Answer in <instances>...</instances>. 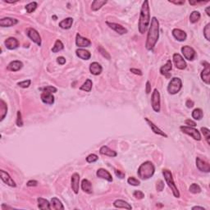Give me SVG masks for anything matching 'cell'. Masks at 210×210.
I'll list each match as a JSON object with an SVG mask.
<instances>
[{"mask_svg": "<svg viewBox=\"0 0 210 210\" xmlns=\"http://www.w3.org/2000/svg\"><path fill=\"white\" fill-rule=\"evenodd\" d=\"M51 204V208H53V209H64V207L62 205V202L58 199H57V198H53L51 200V204Z\"/></svg>", "mask_w": 210, "mask_h": 210, "instance_id": "obj_33", "label": "cell"}, {"mask_svg": "<svg viewBox=\"0 0 210 210\" xmlns=\"http://www.w3.org/2000/svg\"><path fill=\"white\" fill-rule=\"evenodd\" d=\"M196 166L198 169L204 172H210V165L208 163L205 161H203L200 158L196 159Z\"/></svg>", "mask_w": 210, "mask_h": 210, "instance_id": "obj_13", "label": "cell"}, {"mask_svg": "<svg viewBox=\"0 0 210 210\" xmlns=\"http://www.w3.org/2000/svg\"><path fill=\"white\" fill-rule=\"evenodd\" d=\"M134 197H136V199H138V200H142L144 198V194L143 193L142 191H136L133 193Z\"/></svg>", "mask_w": 210, "mask_h": 210, "instance_id": "obj_46", "label": "cell"}, {"mask_svg": "<svg viewBox=\"0 0 210 210\" xmlns=\"http://www.w3.org/2000/svg\"><path fill=\"white\" fill-rule=\"evenodd\" d=\"M30 82H31L30 80H26V81H21V82L18 83V85H19L20 87H21V88H28L29 86H30Z\"/></svg>", "mask_w": 210, "mask_h": 210, "instance_id": "obj_48", "label": "cell"}, {"mask_svg": "<svg viewBox=\"0 0 210 210\" xmlns=\"http://www.w3.org/2000/svg\"><path fill=\"white\" fill-rule=\"evenodd\" d=\"M8 113V106L3 100H0V121H3Z\"/></svg>", "mask_w": 210, "mask_h": 210, "instance_id": "obj_31", "label": "cell"}, {"mask_svg": "<svg viewBox=\"0 0 210 210\" xmlns=\"http://www.w3.org/2000/svg\"><path fill=\"white\" fill-rule=\"evenodd\" d=\"M63 48L64 45L62 43V41L59 40H57L55 44H54V46H53V49H52V52H53V53H57V52L62 50Z\"/></svg>", "mask_w": 210, "mask_h": 210, "instance_id": "obj_36", "label": "cell"}, {"mask_svg": "<svg viewBox=\"0 0 210 210\" xmlns=\"http://www.w3.org/2000/svg\"><path fill=\"white\" fill-rule=\"evenodd\" d=\"M107 3V1L105 0H95L92 3L91 5V8L93 11H98L99 9H100L102 8L104 5H105Z\"/></svg>", "mask_w": 210, "mask_h": 210, "instance_id": "obj_34", "label": "cell"}, {"mask_svg": "<svg viewBox=\"0 0 210 210\" xmlns=\"http://www.w3.org/2000/svg\"><path fill=\"white\" fill-rule=\"evenodd\" d=\"M151 104H152V108L153 110L156 113H159L160 111V94L157 89H155L152 94Z\"/></svg>", "mask_w": 210, "mask_h": 210, "instance_id": "obj_7", "label": "cell"}, {"mask_svg": "<svg viewBox=\"0 0 210 210\" xmlns=\"http://www.w3.org/2000/svg\"><path fill=\"white\" fill-rule=\"evenodd\" d=\"M114 207L117 208H126V209H132V207L128 204L127 202L121 200H117L113 203Z\"/></svg>", "mask_w": 210, "mask_h": 210, "instance_id": "obj_29", "label": "cell"}, {"mask_svg": "<svg viewBox=\"0 0 210 210\" xmlns=\"http://www.w3.org/2000/svg\"><path fill=\"white\" fill-rule=\"evenodd\" d=\"M186 105L187 108H192V107L194 106V102H193V101H192V100H188L186 101Z\"/></svg>", "mask_w": 210, "mask_h": 210, "instance_id": "obj_56", "label": "cell"}, {"mask_svg": "<svg viewBox=\"0 0 210 210\" xmlns=\"http://www.w3.org/2000/svg\"><path fill=\"white\" fill-rule=\"evenodd\" d=\"M128 184L132 185V186H138L140 185V181L139 180H137L136 178L132 176V177H129L127 180Z\"/></svg>", "mask_w": 210, "mask_h": 210, "instance_id": "obj_42", "label": "cell"}, {"mask_svg": "<svg viewBox=\"0 0 210 210\" xmlns=\"http://www.w3.org/2000/svg\"><path fill=\"white\" fill-rule=\"evenodd\" d=\"M38 207L40 209H51V204H49V202L47 200H45V199H43V198H38Z\"/></svg>", "mask_w": 210, "mask_h": 210, "instance_id": "obj_28", "label": "cell"}, {"mask_svg": "<svg viewBox=\"0 0 210 210\" xmlns=\"http://www.w3.org/2000/svg\"><path fill=\"white\" fill-rule=\"evenodd\" d=\"M170 2L175 3V4H183V3H185V1H180V2H179V1H170Z\"/></svg>", "mask_w": 210, "mask_h": 210, "instance_id": "obj_58", "label": "cell"}, {"mask_svg": "<svg viewBox=\"0 0 210 210\" xmlns=\"http://www.w3.org/2000/svg\"><path fill=\"white\" fill-rule=\"evenodd\" d=\"M98 49H99V51L100 52V53H101V54H102L104 57H106L107 59H110V55L108 54V52H107L106 50L103 48V47L100 46L99 48H98Z\"/></svg>", "mask_w": 210, "mask_h": 210, "instance_id": "obj_45", "label": "cell"}, {"mask_svg": "<svg viewBox=\"0 0 210 210\" xmlns=\"http://www.w3.org/2000/svg\"><path fill=\"white\" fill-rule=\"evenodd\" d=\"M145 90H146L147 94H149L151 92V85L149 81H147L146 82V89Z\"/></svg>", "mask_w": 210, "mask_h": 210, "instance_id": "obj_57", "label": "cell"}, {"mask_svg": "<svg viewBox=\"0 0 210 210\" xmlns=\"http://www.w3.org/2000/svg\"><path fill=\"white\" fill-rule=\"evenodd\" d=\"M26 35L33 42L35 43L36 45H38L39 46H40L41 37L37 30L33 29V28H28L27 30H26Z\"/></svg>", "mask_w": 210, "mask_h": 210, "instance_id": "obj_8", "label": "cell"}, {"mask_svg": "<svg viewBox=\"0 0 210 210\" xmlns=\"http://www.w3.org/2000/svg\"><path fill=\"white\" fill-rule=\"evenodd\" d=\"M76 45L78 47H89L91 45V42L88 39L84 38L81 35L77 34L76 38Z\"/></svg>", "mask_w": 210, "mask_h": 210, "instance_id": "obj_17", "label": "cell"}, {"mask_svg": "<svg viewBox=\"0 0 210 210\" xmlns=\"http://www.w3.org/2000/svg\"><path fill=\"white\" fill-rule=\"evenodd\" d=\"M81 189L83 191H85V193H92V185L90 181L87 179H84L81 182Z\"/></svg>", "mask_w": 210, "mask_h": 210, "instance_id": "obj_30", "label": "cell"}, {"mask_svg": "<svg viewBox=\"0 0 210 210\" xmlns=\"http://www.w3.org/2000/svg\"><path fill=\"white\" fill-rule=\"evenodd\" d=\"M103 68L101 67L100 63H98L96 62H93V63L90 64V66H89V71H90V73L94 76H98V75H100L101 72H102Z\"/></svg>", "mask_w": 210, "mask_h": 210, "instance_id": "obj_23", "label": "cell"}, {"mask_svg": "<svg viewBox=\"0 0 210 210\" xmlns=\"http://www.w3.org/2000/svg\"><path fill=\"white\" fill-rule=\"evenodd\" d=\"M23 66V64L21 62V61H13L11 62L10 63L8 64V70L11 71V72H17V71H19L20 69H21Z\"/></svg>", "mask_w": 210, "mask_h": 210, "instance_id": "obj_24", "label": "cell"}, {"mask_svg": "<svg viewBox=\"0 0 210 210\" xmlns=\"http://www.w3.org/2000/svg\"><path fill=\"white\" fill-rule=\"evenodd\" d=\"M192 209H201V210H204L205 208H203V207H199V206H195L192 208Z\"/></svg>", "mask_w": 210, "mask_h": 210, "instance_id": "obj_59", "label": "cell"}, {"mask_svg": "<svg viewBox=\"0 0 210 210\" xmlns=\"http://www.w3.org/2000/svg\"><path fill=\"white\" fill-rule=\"evenodd\" d=\"M17 124L18 127H22L23 122H22V119H21V113L20 111L17 112Z\"/></svg>", "mask_w": 210, "mask_h": 210, "instance_id": "obj_50", "label": "cell"}, {"mask_svg": "<svg viewBox=\"0 0 210 210\" xmlns=\"http://www.w3.org/2000/svg\"><path fill=\"white\" fill-rule=\"evenodd\" d=\"M181 87H182L181 80L178 77H174L171 80V81L168 84V91L171 94H176L180 91Z\"/></svg>", "mask_w": 210, "mask_h": 210, "instance_id": "obj_5", "label": "cell"}, {"mask_svg": "<svg viewBox=\"0 0 210 210\" xmlns=\"http://www.w3.org/2000/svg\"><path fill=\"white\" fill-rule=\"evenodd\" d=\"M76 53H77V57H79L83 60H89L90 57H91V54H90L89 51L83 49H77V51H76Z\"/></svg>", "mask_w": 210, "mask_h": 210, "instance_id": "obj_26", "label": "cell"}, {"mask_svg": "<svg viewBox=\"0 0 210 210\" xmlns=\"http://www.w3.org/2000/svg\"><path fill=\"white\" fill-rule=\"evenodd\" d=\"M36 8H37V3H36L35 2L30 3L29 4H27L26 6V11H27L28 13H33V12L36 9Z\"/></svg>", "mask_w": 210, "mask_h": 210, "instance_id": "obj_40", "label": "cell"}, {"mask_svg": "<svg viewBox=\"0 0 210 210\" xmlns=\"http://www.w3.org/2000/svg\"><path fill=\"white\" fill-rule=\"evenodd\" d=\"M4 44L7 49H11V50L17 49V47L19 46V42H18V40H17V39L13 38V37H10V38L7 39L6 40H5Z\"/></svg>", "mask_w": 210, "mask_h": 210, "instance_id": "obj_20", "label": "cell"}, {"mask_svg": "<svg viewBox=\"0 0 210 210\" xmlns=\"http://www.w3.org/2000/svg\"><path fill=\"white\" fill-rule=\"evenodd\" d=\"M41 100L43 101V103L49 104V105H51V104H53L54 103V97H53L52 93L43 91L42 94H41Z\"/></svg>", "mask_w": 210, "mask_h": 210, "instance_id": "obj_19", "label": "cell"}, {"mask_svg": "<svg viewBox=\"0 0 210 210\" xmlns=\"http://www.w3.org/2000/svg\"><path fill=\"white\" fill-rule=\"evenodd\" d=\"M204 116L203 111L200 108H195V110L192 112V117L195 120H201V118Z\"/></svg>", "mask_w": 210, "mask_h": 210, "instance_id": "obj_37", "label": "cell"}, {"mask_svg": "<svg viewBox=\"0 0 210 210\" xmlns=\"http://www.w3.org/2000/svg\"><path fill=\"white\" fill-rule=\"evenodd\" d=\"M0 175H1V179H2V180L5 184H7L8 186H9L11 187H16L15 181L9 176L8 172L3 171V170H1L0 171Z\"/></svg>", "mask_w": 210, "mask_h": 210, "instance_id": "obj_12", "label": "cell"}, {"mask_svg": "<svg viewBox=\"0 0 210 210\" xmlns=\"http://www.w3.org/2000/svg\"><path fill=\"white\" fill-rule=\"evenodd\" d=\"M28 186H36L37 185H38V182L36 181V180H29L27 182V184H26Z\"/></svg>", "mask_w": 210, "mask_h": 210, "instance_id": "obj_55", "label": "cell"}, {"mask_svg": "<svg viewBox=\"0 0 210 210\" xmlns=\"http://www.w3.org/2000/svg\"><path fill=\"white\" fill-rule=\"evenodd\" d=\"M72 23H73V19L71 18V17H68L66 19L62 20L59 23V26L62 29H64V30H67V29H70L72 26Z\"/></svg>", "mask_w": 210, "mask_h": 210, "instance_id": "obj_32", "label": "cell"}, {"mask_svg": "<svg viewBox=\"0 0 210 210\" xmlns=\"http://www.w3.org/2000/svg\"><path fill=\"white\" fill-rule=\"evenodd\" d=\"M130 71L132 72H133L134 74L136 75H139V76H141V75H142V72L140 70H138V69H136V68H132Z\"/></svg>", "mask_w": 210, "mask_h": 210, "instance_id": "obj_54", "label": "cell"}, {"mask_svg": "<svg viewBox=\"0 0 210 210\" xmlns=\"http://www.w3.org/2000/svg\"><path fill=\"white\" fill-rule=\"evenodd\" d=\"M115 174H116V176H118L119 178H124V176H125V174L123 173V172H121V171H119V170H115Z\"/></svg>", "mask_w": 210, "mask_h": 210, "instance_id": "obj_52", "label": "cell"}, {"mask_svg": "<svg viewBox=\"0 0 210 210\" xmlns=\"http://www.w3.org/2000/svg\"><path fill=\"white\" fill-rule=\"evenodd\" d=\"M40 90H42V91H46V92H49V93H56L57 92V89L55 87H53V86H46V87L44 88H40Z\"/></svg>", "mask_w": 210, "mask_h": 210, "instance_id": "obj_44", "label": "cell"}, {"mask_svg": "<svg viewBox=\"0 0 210 210\" xmlns=\"http://www.w3.org/2000/svg\"><path fill=\"white\" fill-rule=\"evenodd\" d=\"M206 13H207V15L210 16V13H209V7H208L207 8H206Z\"/></svg>", "mask_w": 210, "mask_h": 210, "instance_id": "obj_60", "label": "cell"}, {"mask_svg": "<svg viewBox=\"0 0 210 210\" xmlns=\"http://www.w3.org/2000/svg\"><path fill=\"white\" fill-rule=\"evenodd\" d=\"M204 35L207 40H210V24H207L204 29Z\"/></svg>", "mask_w": 210, "mask_h": 210, "instance_id": "obj_43", "label": "cell"}, {"mask_svg": "<svg viewBox=\"0 0 210 210\" xmlns=\"http://www.w3.org/2000/svg\"><path fill=\"white\" fill-rule=\"evenodd\" d=\"M92 85H93V83H92L91 80L87 79V80L85 81V82L82 85H81L80 89H81V90H84V91H85V92H89L92 89Z\"/></svg>", "mask_w": 210, "mask_h": 210, "instance_id": "obj_35", "label": "cell"}, {"mask_svg": "<svg viewBox=\"0 0 210 210\" xmlns=\"http://www.w3.org/2000/svg\"><path fill=\"white\" fill-rule=\"evenodd\" d=\"M163 174L164 176V178L166 180V182L168 185V186L171 189V191H172V194L174 195L176 198L180 197V193H179V191L176 187V184L174 182V180H173V177H172V174L171 171L168 169H164L163 170Z\"/></svg>", "mask_w": 210, "mask_h": 210, "instance_id": "obj_4", "label": "cell"}, {"mask_svg": "<svg viewBox=\"0 0 210 210\" xmlns=\"http://www.w3.org/2000/svg\"><path fill=\"white\" fill-rule=\"evenodd\" d=\"M189 190L191 193H193V194H198V193H200V191H201V188L200 187V186L197 184H195V183L191 185V186H190Z\"/></svg>", "mask_w": 210, "mask_h": 210, "instance_id": "obj_39", "label": "cell"}, {"mask_svg": "<svg viewBox=\"0 0 210 210\" xmlns=\"http://www.w3.org/2000/svg\"><path fill=\"white\" fill-rule=\"evenodd\" d=\"M173 62H174L175 66H176L177 69L184 70V69L186 68V62L184 58L179 53H174L173 54Z\"/></svg>", "mask_w": 210, "mask_h": 210, "instance_id": "obj_9", "label": "cell"}, {"mask_svg": "<svg viewBox=\"0 0 210 210\" xmlns=\"http://www.w3.org/2000/svg\"><path fill=\"white\" fill-rule=\"evenodd\" d=\"M180 129L181 130V132L185 134H187L191 136V137H193L195 140H201V135H200V132L197 129H195L194 127H180Z\"/></svg>", "mask_w": 210, "mask_h": 210, "instance_id": "obj_6", "label": "cell"}, {"mask_svg": "<svg viewBox=\"0 0 210 210\" xmlns=\"http://www.w3.org/2000/svg\"><path fill=\"white\" fill-rule=\"evenodd\" d=\"M71 182H72V191H74L75 194H78L79 186H80V176H79L78 173H74L72 175Z\"/></svg>", "mask_w": 210, "mask_h": 210, "instance_id": "obj_14", "label": "cell"}, {"mask_svg": "<svg viewBox=\"0 0 210 210\" xmlns=\"http://www.w3.org/2000/svg\"><path fill=\"white\" fill-rule=\"evenodd\" d=\"M107 25H108L111 29H113V30H114L117 33H118L119 35H124L127 33V30L125 27H123V26H121V25H120V24L111 23V22L107 21Z\"/></svg>", "mask_w": 210, "mask_h": 210, "instance_id": "obj_16", "label": "cell"}, {"mask_svg": "<svg viewBox=\"0 0 210 210\" xmlns=\"http://www.w3.org/2000/svg\"><path fill=\"white\" fill-rule=\"evenodd\" d=\"M200 19V13L197 11H194L192 12L190 16V21H191V23H195V22H197Z\"/></svg>", "mask_w": 210, "mask_h": 210, "instance_id": "obj_38", "label": "cell"}, {"mask_svg": "<svg viewBox=\"0 0 210 210\" xmlns=\"http://www.w3.org/2000/svg\"><path fill=\"white\" fill-rule=\"evenodd\" d=\"M57 63L60 64V65H63V64H65V62H66V59H65L63 57H57Z\"/></svg>", "mask_w": 210, "mask_h": 210, "instance_id": "obj_53", "label": "cell"}, {"mask_svg": "<svg viewBox=\"0 0 210 210\" xmlns=\"http://www.w3.org/2000/svg\"><path fill=\"white\" fill-rule=\"evenodd\" d=\"M159 38V22L156 17H153L151 20V26L149 27L145 48L148 50H152Z\"/></svg>", "mask_w": 210, "mask_h": 210, "instance_id": "obj_1", "label": "cell"}, {"mask_svg": "<svg viewBox=\"0 0 210 210\" xmlns=\"http://www.w3.org/2000/svg\"><path fill=\"white\" fill-rule=\"evenodd\" d=\"M100 153L103 155H106L109 157H116L117 153L113 149H109L108 146H102L100 149Z\"/></svg>", "mask_w": 210, "mask_h": 210, "instance_id": "obj_27", "label": "cell"}, {"mask_svg": "<svg viewBox=\"0 0 210 210\" xmlns=\"http://www.w3.org/2000/svg\"><path fill=\"white\" fill-rule=\"evenodd\" d=\"M150 22V12H149V1L143 3L140 10V20H139V31L140 34H144Z\"/></svg>", "mask_w": 210, "mask_h": 210, "instance_id": "obj_2", "label": "cell"}, {"mask_svg": "<svg viewBox=\"0 0 210 210\" xmlns=\"http://www.w3.org/2000/svg\"><path fill=\"white\" fill-rule=\"evenodd\" d=\"M203 64H204V69L201 72V79L202 81H204V83H206L207 85H209L210 83V65L208 62H203Z\"/></svg>", "mask_w": 210, "mask_h": 210, "instance_id": "obj_11", "label": "cell"}, {"mask_svg": "<svg viewBox=\"0 0 210 210\" xmlns=\"http://www.w3.org/2000/svg\"><path fill=\"white\" fill-rule=\"evenodd\" d=\"M181 52H182L183 55L186 59L192 61L195 57V51L193 48L190 46H183L181 48Z\"/></svg>", "mask_w": 210, "mask_h": 210, "instance_id": "obj_10", "label": "cell"}, {"mask_svg": "<svg viewBox=\"0 0 210 210\" xmlns=\"http://www.w3.org/2000/svg\"><path fill=\"white\" fill-rule=\"evenodd\" d=\"M201 132H202V133H203V135H204V137H205L208 144H210V131L206 127H202Z\"/></svg>", "mask_w": 210, "mask_h": 210, "instance_id": "obj_41", "label": "cell"}, {"mask_svg": "<svg viewBox=\"0 0 210 210\" xmlns=\"http://www.w3.org/2000/svg\"><path fill=\"white\" fill-rule=\"evenodd\" d=\"M145 121H147V123L149 124V126L150 127V128L152 129V131H153V132H154L155 134H157V135H159V136H164V137H168V135L166 133H164V132H163L162 130L159 129V127H158L157 126H155V124H153V122H152V121H150V120H149V119L147 118V117H145Z\"/></svg>", "mask_w": 210, "mask_h": 210, "instance_id": "obj_22", "label": "cell"}, {"mask_svg": "<svg viewBox=\"0 0 210 210\" xmlns=\"http://www.w3.org/2000/svg\"><path fill=\"white\" fill-rule=\"evenodd\" d=\"M185 123H186V125L189 126V127H196V123H195L194 121H192V120H191V119H187V120H186Z\"/></svg>", "mask_w": 210, "mask_h": 210, "instance_id": "obj_51", "label": "cell"}, {"mask_svg": "<svg viewBox=\"0 0 210 210\" xmlns=\"http://www.w3.org/2000/svg\"><path fill=\"white\" fill-rule=\"evenodd\" d=\"M98 156L95 154H89L87 158H86V161L88 163H94L98 160Z\"/></svg>", "mask_w": 210, "mask_h": 210, "instance_id": "obj_47", "label": "cell"}, {"mask_svg": "<svg viewBox=\"0 0 210 210\" xmlns=\"http://www.w3.org/2000/svg\"><path fill=\"white\" fill-rule=\"evenodd\" d=\"M18 23V21L14 18L11 17H5L0 20V26L2 27H10V26H15Z\"/></svg>", "mask_w": 210, "mask_h": 210, "instance_id": "obj_15", "label": "cell"}, {"mask_svg": "<svg viewBox=\"0 0 210 210\" xmlns=\"http://www.w3.org/2000/svg\"><path fill=\"white\" fill-rule=\"evenodd\" d=\"M172 35L174 36V38L178 41H185L187 38L186 33L180 29H174L172 30Z\"/></svg>", "mask_w": 210, "mask_h": 210, "instance_id": "obj_21", "label": "cell"}, {"mask_svg": "<svg viewBox=\"0 0 210 210\" xmlns=\"http://www.w3.org/2000/svg\"><path fill=\"white\" fill-rule=\"evenodd\" d=\"M172 62H171V60H168V61L167 62V63L160 68V72H161L162 75H164V76H166L167 77H170L169 72L170 71L172 70Z\"/></svg>", "mask_w": 210, "mask_h": 210, "instance_id": "obj_25", "label": "cell"}, {"mask_svg": "<svg viewBox=\"0 0 210 210\" xmlns=\"http://www.w3.org/2000/svg\"><path fill=\"white\" fill-rule=\"evenodd\" d=\"M155 172V168L153 164L149 161L144 162L140 166L138 169L137 174L139 177L142 180H147V179L150 178L151 176H153Z\"/></svg>", "mask_w": 210, "mask_h": 210, "instance_id": "obj_3", "label": "cell"}, {"mask_svg": "<svg viewBox=\"0 0 210 210\" xmlns=\"http://www.w3.org/2000/svg\"><path fill=\"white\" fill-rule=\"evenodd\" d=\"M156 188H157L158 191H162L164 188V183L162 180H159L157 181V185H156Z\"/></svg>", "mask_w": 210, "mask_h": 210, "instance_id": "obj_49", "label": "cell"}, {"mask_svg": "<svg viewBox=\"0 0 210 210\" xmlns=\"http://www.w3.org/2000/svg\"><path fill=\"white\" fill-rule=\"evenodd\" d=\"M96 175H97L98 177H100V178L107 180L108 181H110V182L113 181V177H112V175H111L110 173L107 171V170L104 169V168H100V169L98 170Z\"/></svg>", "mask_w": 210, "mask_h": 210, "instance_id": "obj_18", "label": "cell"}]
</instances>
